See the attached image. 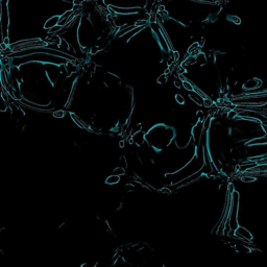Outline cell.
<instances>
[{"label": "cell", "mask_w": 267, "mask_h": 267, "mask_svg": "<svg viewBox=\"0 0 267 267\" xmlns=\"http://www.w3.org/2000/svg\"><path fill=\"white\" fill-rule=\"evenodd\" d=\"M175 100H177V103H179V104H184V103H185V98H184V96H182L181 94H177V95H175Z\"/></svg>", "instance_id": "obj_3"}, {"label": "cell", "mask_w": 267, "mask_h": 267, "mask_svg": "<svg viewBox=\"0 0 267 267\" xmlns=\"http://www.w3.org/2000/svg\"><path fill=\"white\" fill-rule=\"evenodd\" d=\"M182 86H183L187 91H191V92H192V91L194 90L192 84H190L189 82H186V80H183V82H182Z\"/></svg>", "instance_id": "obj_2"}, {"label": "cell", "mask_w": 267, "mask_h": 267, "mask_svg": "<svg viewBox=\"0 0 267 267\" xmlns=\"http://www.w3.org/2000/svg\"><path fill=\"white\" fill-rule=\"evenodd\" d=\"M213 104V100H211L210 98H205L203 99V106H205V108H209V106H211Z\"/></svg>", "instance_id": "obj_4"}, {"label": "cell", "mask_w": 267, "mask_h": 267, "mask_svg": "<svg viewBox=\"0 0 267 267\" xmlns=\"http://www.w3.org/2000/svg\"><path fill=\"white\" fill-rule=\"evenodd\" d=\"M119 181H120L119 175L118 174H113V175H110V177L106 179V183L109 184V185H114V184L119 183Z\"/></svg>", "instance_id": "obj_1"}, {"label": "cell", "mask_w": 267, "mask_h": 267, "mask_svg": "<svg viewBox=\"0 0 267 267\" xmlns=\"http://www.w3.org/2000/svg\"><path fill=\"white\" fill-rule=\"evenodd\" d=\"M64 115H65L64 111H56V112L53 113V116L56 118H62V117H64Z\"/></svg>", "instance_id": "obj_5"}]
</instances>
